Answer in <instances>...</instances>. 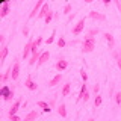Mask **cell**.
Listing matches in <instances>:
<instances>
[{
	"label": "cell",
	"instance_id": "obj_7",
	"mask_svg": "<svg viewBox=\"0 0 121 121\" xmlns=\"http://www.w3.org/2000/svg\"><path fill=\"white\" fill-rule=\"evenodd\" d=\"M43 6H44V2H43V0L36 2V5L33 6L32 12L29 14V18H35V17H38V14H39V11H41V8H43Z\"/></svg>",
	"mask_w": 121,
	"mask_h": 121
},
{
	"label": "cell",
	"instance_id": "obj_24",
	"mask_svg": "<svg viewBox=\"0 0 121 121\" xmlns=\"http://www.w3.org/2000/svg\"><path fill=\"white\" fill-rule=\"evenodd\" d=\"M113 56H115V59H117V65H118V68L121 70V50L113 52Z\"/></svg>",
	"mask_w": 121,
	"mask_h": 121
},
{
	"label": "cell",
	"instance_id": "obj_1",
	"mask_svg": "<svg viewBox=\"0 0 121 121\" xmlns=\"http://www.w3.org/2000/svg\"><path fill=\"white\" fill-rule=\"evenodd\" d=\"M95 48V38L85 35V39L82 41V53H91Z\"/></svg>",
	"mask_w": 121,
	"mask_h": 121
},
{
	"label": "cell",
	"instance_id": "obj_31",
	"mask_svg": "<svg viewBox=\"0 0 121 121\" xmlns=\"http://www.w3.org/2000/svg\"><path fill=\"white\" fill-rule=\"evenodd\" d=\"M41 43H43V36H38V38H36V39H35V41H33V44H35V45H36V47H39V45H41Z\"/></svg>",
	"mask_w": 121,
	"mask_h": 121
},
{
	"label": "cell",
	"instance_id": "obj_30",
	"mask_svg": "<svg viewBox=\"0 0 121 121\" xmlns=\"http://www.w3.org/2000/svg\"><path fill=\"white\" fill-rule=\"evenodd\" d=\"M97 33H98V29H89L86 35H89V36H94V35H97Z\"/></svg>",
	"mask_w": 121,
	"mask_h": 121
},
{
	"label": "cell",
	"instance_id": "obj_16",
	"mask_svg": "<svg viewBox=\"0 0 121 121\" xmlns=\"http://www.w3.org/2000/svg\"><path fill=\"white\" fill-rule=\"evenodd\" d=\"M11 73H12V67H9V68L5 71V74L0 76V82H2V83H6V82L11 79Z\"/></svg>",
	"mask_w": 121,
	"mask_h": 121
},
{
	"label": "cell",
	"instance_id": "obj_33",
	"mask_svg": "<svg viewBox=\"0 0 121 121\" xmlns=\"http://www.w3.org/2000/svg\"><path fill=\"white\" fill-rule=\"evenodd\" d=\"M21 32H23V35H24V36H29V27L26 24H24V27L21 29Z\"/></svg>",
	"mask_w": 121,
	"mask_h": 121
},
{
	"label": "cell",
	"instance_id": "obj_10",
	"mask_svg": "<svg viewBox=\"0 0 121 121\" xmlns=\"http://www.w3.org/2000/svg\"><path fill=\"white\" fill-rule=\"evenodd\" d=\"M24 86H26L27 89H30V91H36V89H38V85L32 80V77H30V76L24 80Z\"/></svg>",
	"mask_w": 121,
	"mask_h": 121
},
{
	"label": "cell",
	"instance_id": "obj_26",
	"mask_svg": "<svg viewBox=\"0 0 121 121\" xmlns=\"http://www.w3.org/2000/svg\"><path fill=\"white\" fill-rule=\"evenodd\" d=\"M53 17H55V14H53V11H50V12L47 14V17L44 18V21H45V24H48V23H50L52 20H53Z\"/></svg>",
	"mask_w": 121,
	"mask_h": 121
},
{
	"label": "cell",
	"instance_id": "obj_29",
	"mask_svg": "<svg viewBox=\"0 0 121 121\" xmlns=\"http://www.w3.org/2000/svg\"><path fill=\"white\" fill-rule=\"evenodd\" d=\"M55 36H56V30H53V32H52V35L48 36V39L45 41V43H47V44H52L53 41H55Z\"/></svg>",
	"mask_w": 121,
	"mask_h": 121
},
{
	"label": "cell",
	"instance_id": "obj_19",
	"mask_svg": "<svg viewBox=\"0 0 121 121\" xmlns=\"http://www.w3.org/2000/svg\"><path fill=\"white\" fill-rule=\"evenodd\" d=\"M8 45H3L2 47V53H0V64H3L5 62V59H6V56H8Z\"/></svg>",
	"mask_w": 121,
	"mask_h": 121
},
{
	"label": "cell",
	"instance_id": "obj_38",
	"mask_svg": "<svg viewBox=\"0 0 121 121\" xmlns=\"http://www.w3.org/2000/svg\"><path fill=\"white\" fill-rule=\"evenodd\" d=\"M74 17H76V14H74V12H73V14H70V15H68V21H71Z\"/></svg>",
	"mask_w": 121,
	"mask_h": 121
},
{
	"label": "cell",
	"instance_id": "obj_23",
	"mask_svg": "<svg viewBox=\"0 0 121 121\" xmlns=\"http://www.w3.org/2000/svg\"><path fill=\"white\" fill-rule=\"evenodd\" d=\"M101 101H103L101 95H100V94H97V95L94 97V106H95V108H100V106H101Z\"/></svg>",
	"mask_w": 121,
	"mask_h": 121
},
{
	"label": "cell",
	"instance_id": "obj_22",
	"mask_svg": "<svg viewBox=\"0 0 121 121\" xmlns=\"http://www.w3.org/2000/svg\"><path fill=\"white\" fill-rule=\"evenodd\" d=\"M70 91H71V83H70V82H67L65 85H64V88H62V95H64V97H68Z\"/></svg>",
	"mask_w": 121,
	"mask_h": 121
},
{
	"label": "cell",
	"instance_id": "obj_39",
	"mask_svg": "<svg viewBox=\"0 0 121 121\" xmlns=\"http://www.w3.org/2000/svg\"><path fill=\"white\" fill-rule=\"evenodd\" d=\"M115 5H117V8H118V9L121 11V2H120V0H117V2H115Z\"/></svg>",
	"mask_w": 121,
	"mask_h": 121
},
{
	"label": "cell",
	"instance_id": "obj_27",
	"mask_svg": "<svg viewBox=\"0 0 121 121\" xmlns=\"http://www.w3.org/2000/svg\"><path fill=\"white\" fill-rule=\"evenodd\" d=\"M80 77H82V80L86 83V80H88V74H86L85 68H82V70H80Z\"/></svg>",
	"mask_w": 121,
	"mask_h": 121
},
{
	"label": "cell",
	"instance_id": "obj_2",
	"mask_svg": "<svg viewBox=\"0 0 121 121\" xmlns=\"http://www.w3.org/2000/svg\"><path fill=\"white\" fill-rule=\"evenodd\" d=\"M0 94H2V97H3V100H5V101H11L14 98V89L11 88V86H8V85H3Z\"/></svg>",
	"mask_w": 121,
	"mask_h": 121
},
{
	"label": "cell",
	"instance_id": "obj_6",
	"mask_svg": "<svg viewBox=\"0 0 121 121\" xmlns=\"http://www.w3.org/2000/svg\"><path fill=\"white\" fill-rule=\"evenodd\" d=\"M32 45H33V39H32V38H29L27 44L24 45V50H23V53H21V58L23 59H26L30 53H32Z\"/></svg>",
	"mask_w": 121,
	"mask_h": 121
},
{
	"label": "cell",
	"instance_id": "obj_11",
	"mask_svg": "<svg viewBox=\"0 0 121 121\" xmlns=\"http://www.w3.org/2000/svg\"><path fill=\"white\" fill-rule=\"evenodd\" d=\"M50 6H48V3H44V6L43 8H41V11H39V14H38V17L36 18H43V20H44V18L45 17H47V14L48 12H50Z\"/></svg>",
	"mask_w": 121,
	"mask_h": 121
},
{
	"label": "cell",
	"instance_id": "obj_18",
	"mask_svg": "<svg viewBox=\"0 0 121 121\" xmlns=\"http://www.w3.org/2000/svg\"><path fill=\"white\" fill-rule=\"evenodd\" d=\"M36 106H38V108H41L44 112H50L52 111V106L48 104V103H45V101H36Z\"/></svg>",
	"mask_w": 121,
	"mask_h": 121
},
{
	"label": "cell",
	"instance_id": "obj_20",
	"mask_svg": "<svg viewBox=\"0 0 121 121\" xmlns=\"http://www.w3.org/2000/svg\"><path fill=\"white\" fill-rule=\"evenodd\" d=\"M58 113L62 117V118H65V117H67V108H65V104H64V103H60L58 106Z\"/></svg>",
	"mask_w": 121,
	"mask_h": 121
},
{
	"label": "cell",
	"instance_id": "obj_8",
	"mask_svg": "<svg viewBox=\"0 0 121 121\" xmlns=\"http://www.w3.org/2000/svg\"><path fill=\"white\" fill-rule=\"evenodd\" d=\"M103 36H104L106 43H108V45H109V50L113 52V48H115V39H113V35H112V33H109V32H106Z\"/></svg>",
	"mask_w": 121,
	"mask_h": 121
},
{
	"label": "cell",
	"instance_id": "obj_25",
	"mask_svg": "<svg viewBox=\"0 0 121 121\" xmlns=\"http://www.w3.org/2000/svg\"><path fill=\"white\" fill-rule=\"evenodd\" d=\"M71 11H73V6H71L70 3H67V5L64 6V14H65V15H70Z\"/></svg>",
	"mask_w": 121,
	"mask_h": 121
},
{
	"label": "cell",
	"instance_id": "obj_36",
	"mask_svg": "<svg viewBox=\"0 0 121 121\" xmlns=\"http://www.w3.org/2000/svg\"><path fill=\"white\" fill-rule=\"evenodd\" d=\"M82 100L85 101V103H86V101L89 100V92H88V91H86V92H85V95H83V98H82Z\"/></svg>",
	"mask_w": 121,
	"mask_h": 121
},
{
	"label": "cell",
	"instance_id": "obj_34",
	"mask_svg": "<svg viewBox=\"0 0 121 121\" xmlns=\"http://www.w3.org/2000/svg\"><path fill=\"white\" fill-rule=\"evenodd\" d=\"M92 91H94V94L97 95V94L100 92V85H98V83H95V85H94V88H92Z\"/></svg>",
	"mask_w": 121,
	"mask_h": 121
},
{
	"label": "cell",
	"instance_id": "obj_35",
	"mask_svg": "<svg viewBox=\"0 0 121 121\" xmlns=\"http://www.w3.org/2000/svg\"><path fill=\"white\" fill-rule=\"evenodd\" d=\"M9 120H11V121H23V118H21V117H18V115L9 117Z\"/></svg>",
	"mask_w": 121,
	"mask_h": 121
},
{
	"label": "cell",
	"instance_id": "obj_15",
	"mask_svg": "<svg viewBox=\"0 0 121 121\" xmlns=\"http://www.w3.org/2000/svg\"><path fill=\"white\" fill-rule=\"evenodd\" d=\"M60 80H62V74H56L55 76V77H53L52 79V80L50 82H48V86H50V88H53V86H56V85H59V83H60Z\"/></svg>",
	"mask_w": 121,
	"mask_h": 121
},
{
	"label": "cell",
	"instance_id": "obj_37",
	"mask_svg": "<svg viewBox=\"0 0 121 121\" xmlns=\"http://www.w3.org/2000/svg\"><path fill=\"white\" fill-rule=\"evenodd\" d=\"M0 44H2V47H3V45H6L5 44V35H0Z\"/></svg>",
	"mask_w": 121,
	"mask_h": 121
},
{
	"label": "cell",
	"instance_id": "obj_3",
	"mask_svg": "<svg viewBox=\"0 0 121 121\" xmlns=\"http://www.w3.org/2000/svg\"><path fill=\"white\" fill-rule=\"evenodd\" d=\"M21 104H23V100L21 98H17V100L12 103V106H11V109L8 111V117H14V115H17V112H18V109L21 108Z\"/></svg>",
	"mask_w": 121,
	"mask_h": 121
},
{
	"label": "cell",
	"instance_id": "obj_9",
	"mask_svg": "<svg viewBox=\"0 0 121 121\" xmlns=\"http://www.w3.org/2000/svg\"><path fill=\"white\" fill-rule=\"evenodd\" d=\"M67 67H68V60H65L64 58H59V59H58V62L55 64V68H56L58 71H64Z\"/></svg>",
	"mask_w": 121,
	"mask_h": 121
},
{
	"label": "cell",
	"instance_id": "obj_28",
	"mask_svg": "<svg viewBox=\"0 0 121 121\" xmlns=\"http://www.w3.org/2000/svg\"><path fill=\"white\" fill-rule=\"evenodd\" d=\"M65 39H64V36H59V39H58V47L59 48H62V47H65Z\"/></svg>",
	"mask_w": 121,
	"mask_h": 121
},
{
	"label": "cell",
	"instance_id": "obj_12",
	"mask_svg": "<svg viewBox=\"0 0 121 121\" xmlns=\"http://www.w3.org/2000/svg\"><path fill=\"white\" fill-rule=\"evenodd\" d=\"M50 59V53L48 52H44L43 55H41V58H39V60H38V64H36V67H41V65H44L47 60Z\"/></svg>",
	"mask_w": 121,
	"mask_h": 121
},
{
	"label": "cell",
	"instance_id": "obj_21",
	"mask_svg": "<svg viewBox=\"0 0 121 121\" xmlns=\"http://www.w3.org/2000/svg\"><path fill=\"white\" fill-rule=\"evenodd\" d=\"M88 91V88H86V83L83 82V85L80 86V91H79V97H77V101H80L82 98H83V95H85V92Z\"/></svg>",
	"mask_w": 121,
	"mask_h": 121
},
{
	"label": "cell",
	"instance_id": "obj_13",
	"mask_svg": "<svg viewBox=\"0 0 121 121\" xmlns=\"http://www.w3.org/2000/svg\"><path fill=\"white\" fill-rule=\"evenodd\" d=\"M89 17L94 18V20H98V21H104V20H106L104 15L100 14V12H97V11H91V12H89Z\"/></svg>",
	"mask_w": 121,
	"mask_h": 121
},
{
	"label": "cell",
	"instance_id": "obj_32",
	"mask_svg": "<svg viewBox=\"0 0 121 121\" xmlns=\"http://www.w3.org/2000/svg\"><path fill=\"white\" fill-rule=\"evenodd\" d=\"M115 101H117V104H121V92L115 94Z\"/></svg>",
	"mask_w": 121,
	"mask_h": 121
},
{
	"label": "cell",
	"instance_id": "obj_17",
	"mask_svg": "<svg viewBox=\"0 0 121 121\" xmlns=\"http://www.w3.org/2000/svg\"><path fill=\"white\" fill-rule=\"evenodd\" d=\"M9 8H11L9 3H3V5H2V9H0V18H5L6 15L9 14Z\"/></svg>",
	"mask_w": 121,
	"mask_h": 121
},
{
	"label": "cell",
	"instance_id": "obj_5",
	"mask_svg": "<svg viewBox=\"0 0 121 121\" xmlns=\"http://www.w3.org/2000/svg\"><path fill=\"white\" fill-rule=\"evenodd\" d=\"M83 27H85V18H80V20L76 23V26L73 27V30H71V32H73L74 36H77V35H80V33H82Z\"/></svg>",
	"mask_w": 121,
	"mask_h": 121
},
{
	"label": "cell",
	"instance_id": "obj_4",
	"mask_svg": "<svg viewBox=\"0 0 121 121\" xmlns=\"http://www.w3.org/2000/svg\"><path fill=\"white\" fill-rule=\"evenodd\" d=\"M18 77H20V60L15 59L12 65V73H11V80H17Z\"/></svg>",
	"mask_w": 121,
	"mask_h": 121
},
{
	"label": "cell",
	"instance_id": "obj_14",
	"mask_svg": "<svg viewBox=\"0 0 121 121\" xmlns=\"http://www.w3.org/2000/svg\"><path fill=\"white\" fill-rule=\"evenodd\" d=\"M38 117H39V113H38L36 111H32L29 112L27 115H24V118H23V121H35Z\"/></svg>",
	"mask_w": 121,
	"mask_h": 121
}]
</instances>
